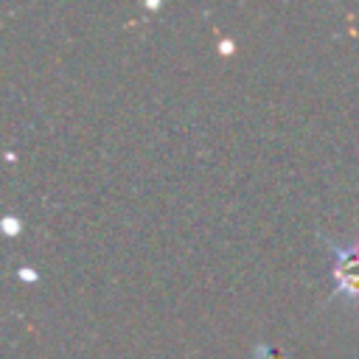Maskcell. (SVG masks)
<instances>
[{
	"label": "cell",
	"mask_w": 359,
	"mask_h": 359,
	"mask_svg": "<svg viewBox=\"0 0 359 359\" xmlns=\"http://www.w3.org/2000/svg\"><path fill=\"white\" fill-rule=\"evenodd\" d=\"M331 255V300L359 306V241H334L320 236Z\"/></svg>",
	"instance_id": "cell-1"
},
{
	"label": "cell",
	"mask_w": 359,
	"mask_h": 359,
	"mask_svg": "<svg viewBox=\"0 0 359 359\" xmlns=\"http://www.w3.org/2000/svg\"><path fill=\"white\" fill-rule=\"evenodd\" d=\"M252 359H283V356L275 351V345H269V342L258 339V342L252 345Z\"/></svg>",
	"instance_id": "cell-2"
},
{
	"label": "cell",
	"mask_w": 359,
	"mask_h": 359,
	"mask_svg": "<svg viewBox=\"0 0 359 359\" xmlns=\"http://www.w3.org/2000/svg\"><path fill=\"white\" fill-rule=\"evenodd\" d=\"M3 233H6V236H17V233H20L17 216H6V219H3Z\"/></svg>",
	"instance_id": "cell-3"
},
{
	"label": "cell",
	"mask_w": 359,
	"mask_h": 359,
	"mask_svg": "<svg viewBox=\"0 0 359 359\" xmlns=\"http://www.w3.org/2000/svg\"><path fill=\"white\" fill-rule=\"evenodd\" d=\"M17 275H20V278H25V280H36V275H34L28 266H20V272H17Z\"/></svg>",
	"instance_id": "cell-4"
}]
</instances>
